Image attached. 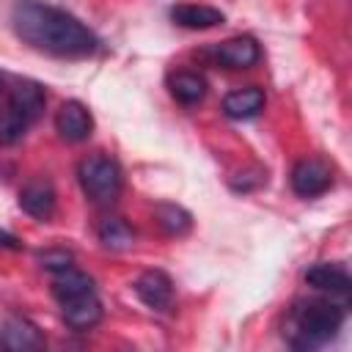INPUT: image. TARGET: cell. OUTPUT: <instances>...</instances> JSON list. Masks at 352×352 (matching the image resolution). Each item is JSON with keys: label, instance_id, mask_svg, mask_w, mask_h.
Wrapping results in <instances>:
<instances>
[{"label": "cell", "instance_id": "1", "mask_svg": "<svg viewBox=\"0 0 352 352\" xmlns=\"http://www.w3.org/2000/svg\"><path fill=\"white\" fill-rule=\"evenodd\" d=\"M11 25L28 47L55 58H88L99 47V38L88 25H82L74 14L41 0L16 3L11 11Z\"/></svg>", "mask_w": 352, "mask_h": 352}, {"label": "cell", "instance_id": "2", "mask_svg": "<svg viewBox=\"0 0 352 352\" xmlns=\"http://www.w3.org/2000/svg\"><path fill=\"white\" fill-rule=\"evenodd\" d=\"M344 324V308L333 300H302L294 302L286 322L283 338L297 349H316L336 338Z\"/></svg>", "mask_w": 352, "mask_h": 352}, {"label": "cell", "instance_id": "3", "mask_svg": "<svg viewBox=\"0 0 352 352\" xmlns=\"http://www.w3.org/2000/svg\"><path fill=\"white\" fill-rule=\"evenodd\" d=\"M77 182L94 204H110L121 190V168L107 154H88L77 165Z\"/></svg>", "mask_w": 352, "mask_h": 352}, {"label": "cell", "instance_id": "4", "mask_svg": "<svg viewBox=\"0 0 352 352\" xmlns=\"http://www.w3.org/2000/svg\"><path fill=\"white\" fill-rule=\"evenodd\" d=\"M289 182H292V190L300 198H316L324 190H330V184H333V168L322 157H302L300 162H294Z\"/></svg>", "mask_w": 352, "mask_h": 352}, {"label": "cell", "instance_id": "5", "mask_svg": "<svg viewBox=\"0 0 352 352\" xmlns=\"http://www.w3.org/2000/svg\"><path fill=\"white\" fill-rule=\"evenodd\" d=\"M58 305H60V316H63L66 327H72L77 333H85V330L96 327L99 319H102V300L96 297V289L69 294V297L58 300Z\"/></svg>", "mask_w": 352, "mask_h": 352}, {"label": "cell", "instance_id": "6", "mask_svg": "<svg viewBox=\"0 0 352 352\" xmlns=\"http://www.w3.org/2000/svg\"><path fill=\"white\" fill-rule=\"evenodd\" d=\"M44 344V333L28 316H8L0 324V349L6 352H38Z\"/></svg>", "mask_w": 352, "mask_h": 352}, {"label": "cell", "instance_id": "7", "mask_svg": "<svg viewBox=\"0 0 352 352\" xmlns=\"http://www.w3.org/2000/svg\"><path fill=\"white\" fill-rule=\"evenodd\" d=\"M212 58H214V63H220L226 69H250L258 63L261 47L253 36H234V38L214 44Z\"/></svg>", "mask_w": 352, "mask_h": 352}, {"label": "cell", "instance_id": "8", "mask_svg": "<svg viewBox=\"0 0 352 352\" xmlns=\"http://www.w3.org/2000/svg\"><path fill=\"white\" fill-rule=\"evenodd\" d=\"M55 126H58V135L69 143H82L91 138L94 132V118L88 113V107L77 99H69L60 104L58 116H55Z\"/></svg>", "mask_w": 352, "mask_h": 352}, {"label": "cell", "instance_id": "9", "mask_svg": "<svg viewBox=\"0 0 352 352\" xmlns=\"http://www.w3.org/2000/svg\"><path fill=\"white\" fill-rule=\"evenodd\" d=\"M305 283L316 292H324V294H336V297H346L349 289H352V278L346 272L344 264L338 261H319L314 267H308L305 272Z\"/></svg>", "mask_w": 352, "mask_h": 352}, {"label": "cell", "instance_id": "10", "mask_svg": "<svg viewBox=\"0 0 352 352\" xmlns=\"http://www.w3.org/2000/svg\"><path fill=\"white\" fill-rule=\"evenodd\" d=\"M135 294L143 305L154 311H168L173 305V280L162 270H146L135 280Z\"/></svg>", "mask_w": 352, "mask_h": 352}, {"label": "cell", "instance_id": "11", "mask_svg": "<svg viewBox=\"0 0 352 352\" xmlns=\"http://www.w3.org/2000/svg\"><path fill=\"white\" fill-rule=\"evenodd\" d=\"M55 187L50 179H33L19 190V206L36 217V220H50L55 212Z\"/></svg>", "mask_w": 352, "mask_h": 352}, {"label": "cell", "instance_id": "12", "mask_svg": "<svg viewBox=\"0 0 352 352\" xmlns=\"http://www.w3.org/2000/svg\"><path fill=\"white\" fill-rule=\"evenodd\" d=\"M170 19L179 28L187 30H206V28H217L226 22V14L220 8L212 6H198V3H179L170 8Z\"/></svg>", "mask_w": 352, "mask_h": 352}, {"label": "cell", "instance_id": "13", "mask_svg": "<svg viewBox=\"0 0 352 352\" xmlns=\"http://www.w3.org/2000/svg\"><path fill=\"white\" fill-rule=\"evenodd\" d=\"M264 110V91L258 85H248V88H236L231 94H226L223 99V113L228 118H253Z\"/></svg>", "mask_w": 352, "mask_h": 352}, {"label": "cell", "instance_id": "14", "mask_svg": "<svg viewBox=\"0 0 352 352\" xmlns=\"http://www.w3.org/2000/svg\"><path fill=\"white\" fill-rule=\"evenodd\" d=\"M44 102H47L44 88H41L38 82H33V80H22V82H16V85L11 88V94H8V104L16 107L30 124L41 116Z\"/></svg>", "mask_w": 352, "mask_h": 352}, {"label": "cell", "instance_id": "15", "mask_svg": "<svg viewBox=\"0 0 352 352\" xmlns=\"http://www.w3.org/2000/svg\"><path fill=\"white\" fill-rule=\"evenodd\" d=\"M168 91L182 104H198L206 94V80L198 72H173L168 77Z\"/></svg>", "mask_w": 352, "mask_h": 352}, {"label": "cell", "instance_id": "16", "mask_svg": "<svg viewBox=\"0 0 352 352\" xmlns=\"http://www.w3.org/2000/svg\"><path fill=\"white\" fill-rule=\"evenodd\" d=\"M96 234H99L102 248H107V250H126V248L135 242V231H132L129 223L121 220V217H104V220L99 223Z\"/></svg>", "mask_w": 352, "mask_h": 352}, {"label": "cell", "instance_id": "17", "mask_svg": "<svg viewBox=\"0 0 352 352\" xmlns=\"http://www.w3.org/2000/svg\"><path fill=\"white\" fill-rule=\"evenodd\" d=\"M154 220H157V226H160L165 234H170V236H182V234H187L190 226H192L190 212L182 209L179 204H157V206H154Z\"/></svg>", "mask_w": 352, "mask_h": 352}, {"label": "cell", "instance_id": "18", "mask_svg": "<svg viewBox=\"0 0 352 352\" xmlns=\"http://www.w3.org/2000/svg\"><path fill=\"white\" fill-rule=\"evenodd\" d=\"M28 126H30V121H28L16 107L6 104V107L0 110V146H14V143H19V140L25 138Z\"/></svg>", "mask_w": 352, "mask_h": 352}, {"label": "cell", "instance_id": "19", "mask_svg": "<svg viewBox=\"0 0 352 352\" xmlns=\"http://www.w3.org/2000/svg\"><path fill=\"white\" fill-rule=\"evenodd\" d=\"M38 261H41V267H47V270L58 272V270H66V267H72L74 256H72V250H63V248H52V250H44V253H38Z\"/></svg>", "mask_w": 352, "mask_h": 352}, {"label": "cell", "instance_id": "20", "mask_svg": "<svg viewBox=\"0 0 352 352\" xmlns=\"http://www.w3.org/2000/svg\"><path fill=\"white\" fill-rule=\"evenodd\" d=\"M0 248H8V250H19L22 245H19V239H16L14 234H8V231H0Z\"/></svg>", "mask_w": 352, "mask_h": 352}, {"label": "cell", "instance_id": "21", "mask_svg": "<svg viewBox=\"0 0 352 352\" xmlns=\"http://www.w3.org/2000/svg\"><path fill=\"white\" fill-rule=\"evenodd\" d=\"M0 85H3V74H0Z\"/></svg>", "mask_w": 352, "mask_h": 352}]
</instances>
